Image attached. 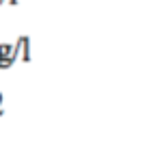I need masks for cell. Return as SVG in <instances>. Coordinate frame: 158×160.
Listing matches in <instances>:
<instances>
[{"label":"cell","instance_id":"obj_5","mask_svg":"<svg viewBox=\"0 0 158 160\" xmlns=\"http://www.w3.org/2000/svg\"><path fill=\"white\" fill-rule=\"evenodd\" d=\"M0 104H2V91H0Z\"/></svg>","mask_w":158,"mask_h":160},{"label":"cell","instance_id":"obj_1","mask_svg":"<svg viewBox=\"0 0 158 160\" xmlns=\"http://www.w3.org/2000/svg\"><path fill=\"white\" fill-rule=\"evenodd\" d=\"M11 56L18 61V58H22L24 63L30 61V37L28 35H22V37H18V41L13 43V52Z\"/></svg>","mask_w":158,"mask_h":160},{"label":"cell","instance_id":"obj_4","mask_svg":"<svg viewBox=\"0 0 158 160\" xmlns=\"http://www.w3.org/2000/svg\"><path fill=\"white\" fill-rule=\"evenodd\" d=\"M2 115H4V108H2V104H0V117H2Z\"/></svg>","mask_w":158,"mask_h":160},{"label":"cell","instance_id":"obj_2","mask_svg":"<svg viewBox=\"0 0 158 160\" xmlns=\"http://www.w3.org/2000/svg\"><path fill=\"white\" fill-rule=\"evenodd\" d=\"M11 52H13V46H11V43H0V58H13ZM13 61H15V58H13Z\"/></svg>","mask_w":158,"mask_h":160},{"label":"cell","instance_id":"obj_3","mask_svg":"<svg viewBox=\"0 0 158 160\" xmlns=\"http://www.w3.org/2000/svg\"><path fill=\"white\" fill-rule=\"evenodd\" d=\"M4 2H9L11 7H15V4H18V0H0V4H4Z\"/></svg>","mask_w":158,"mask_h":160}]
</instances>
